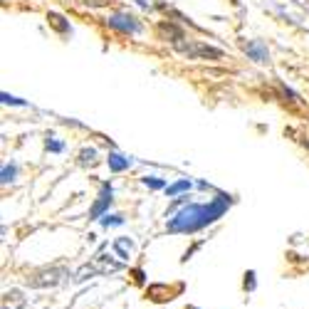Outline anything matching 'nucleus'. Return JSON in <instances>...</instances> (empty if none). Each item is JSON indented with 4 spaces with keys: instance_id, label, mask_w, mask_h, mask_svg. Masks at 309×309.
<instances>
[{
    "instance_id": "nucleus-4",
    "label": "nucleus",
    "mask_w": 309,
    "mask_h": 309,
    "mask_svg": "<svg viewBox=\"0 0 309 309\" xmlns=\"http://www.w3.org/2000/svg\"><path fill=\"white\" fill-rule=\"evenodd\" d=\"M106 25L119 30V32H126V35H136L141 32V22L134 18V15H126V13H117V15H109L106 18Z\"/></svg>"
},
{
    "instance_id": "nucleus-19",
    "label": "nucleus",
    "mask_w": 309,
    "mask_h": 309,
    "mask_svg": "<svg viewBox=\"0 0 309 309\" xmlns=\"http://www.w3.org/2000/svg\"><path fill=\"white\" fill-rule=\"evenodd\" d=\"M245 289H255V272L245 275Z\"/></svg>"
},
{
    "instance_id": "nucleus-10",
    "label": "nucleus",
    "mask_w": 309,
    "mask_h": 309,
    "mask_svg": "<svg viewBox=\"0 0 309 309\" xmlns=\"http://www.w3.org/2000/svg\"><path fill=\"white\" fill-rule=\"evenodd\" d=\"M47 22L57 30V32H62V35H69L72 32V27H69V22L60 15V13H47Z\"/></svg>"
},
{
    "instance_id": "nucleus-8",
    "label": "nucleus",
    "mask_w": 309,
    "mask_h": 309,
    "mask_svg": "<svg viewBox=\"0 0 309 309\" xmlns=\"http://www.w3.org/2000/svg\"><path fill=\"white\" fill-rule=\"evenodd\" d=\"M243 50H245V52H247V57H252L255 62H267V60H269L267 47H265L262 42H245V45H243Z\"/></svg>"
},
{
    "instance_id": "nucleus-5",
    "label": "nucleus",
    "mask_w": 309,
    "mask_h": 309,
    "mask_svg": "<svg viewBox=\"0 0 309 309\" xmlns=\"http://www.w3.org/2000/svg\"><path fill=\"white\" fill-rule=\"evenodd\" d=\"M67 272L62 267H55V269H45V272H37L32 280H27V285H32V287H47V285H57V282H62V277H64Z\"/></svg>"
},
{
    "instance_id": "nucleus-21",
    "label": "nucleus",
    "mask_w": 309,
    "mask_h": 309,
    "mask_svg": "<svg viewBox=\"0 0 309 309\" xmlns=\"http://www.w3.org/2000/svg\"><path fill=\"white\" fill-rule=\"evenodd\" d=\"M94 159V148H84L82 151V161H92Z\"/></svg>"
},
{
    "instance_id": "nucleus-14",
    "label": "nucleus",
    "mask_w": 309,
    "mask_h": 309,
    "mask_svg": "<svg viewBox=\"0 0 309 309\" xmlns=\"http://www.w3.org/2000/svg\"><path fill=\"white\" fill-rule=\"evenodd\" d=\"M114 247H117V250H119L122 260H126V257H129V255H126V250H131L134 245H131V240H126V238H124V240H117V245H114Z\"/></svg>"
},
{
    "instance_id": "nucleus-20",
    "label": "nucleus",
    "mask_w": 309,
    "mask_h": 309,
    "mask_svg": "<svg viewBox=\"0 0 309 309\" xmlns=\"http://www.w3.org/2000/svg\"><path fill=\"white\" fill-rule=\"evenodd\" d=\"M47 148L55 151V153H60V151L64 148V144H60V141H47Z\"/></svg>"
},
{
    "instance_id": "nucleus-15",
    "label": "nucleus",
    "mask_w": 309,
    "mask_h": 309,
    "mask_svg": "<svg viewBox=\"0 0 309 309\" xmlns=\"http://www.w3.org/2000/svg\"><path fill=\"white\" fill-rule=\"evenodd\" d=\"M144 185H148V188H164L166 183H164L161 178H156V176H146V178H144Z\"/></svg>"
},
{
    "instance_id": "nucleus-6",
    "label": "nucleus",
    "mask_w": 309,
    "mask_h": 309,
    "mask_svg": "<svg viewBox=\"0 0 309 309\" xmlns=\"http://www.w3.org/2000/svg\"><path fill=\"white\" fill-rule=\"evenodd\" d=\"M111 206V185H104L102 193H99V201L94 203V208L89 210V218H99L106 208Z\"/></svg>"
},
{
    "instance_id": "nucleus-1",
    "label": "nucleus",
    "mask_w": 309,
    "mask_h": 309,
    "mask_svg": "<svg viewBox=\"0 0 309 309\" xmlns=\"http://www.w3.org/2000/svg\"><path fill=\"white\" fill-rule=\"evenodd\" d=\"M230 208V196H225V193H218V196L206 203V206H196L190 203L185 208H181L171 220H168V230L171 233H196V230L215 223L218 218L225 215V210Z\"/></svg>"
},
{
    "instance_id": "nucleus-17",
    "label": "nucleus",
    "mask_w": 309,
    "mask_h": 309,
    "mask_svg": "<svg viewBox=\"0 0 309 309\" xmlns=\"http://www.w3.org/2000/svg\"><path fill=\"white\" fill-rule=\"evenodd\" d=\"M84 5H92V8H106V5H111L114 0H82Z\"/></svg>"
},
{
    "instance_id": "nucleus-11",
    "label": "nucleus",
    "mask_w": 309,
    "mask_h": 309,
    "mask_svg": "<svg viewBox=\"0 0 309 309\" xmlns=\"http://www.w3.org/2000/svg\"><path fill=\"white\" fill-rule=\"evenodd\" d=\"M20 307H25V297L18 289H13L3 297V309H20Z\"/></svg>"
},
{
    "instance_id": "nucleus-9",
    "label": "nucleus",
    "mask_w": 309,
    "mask_h": 309,
    "mask_svg": "<svg viewBox=\"0 0 309 309\" xmlns=\"http://www.w3.org/2000/svg\"><path fill=\"white\" fill-rule=\"evenodd\" d=\"M106 164H109V168H111V171H126L134 161H131V159H126V156H122V153H117V151H111L109 156H106Z\"/></svg>"
},
{
    "instance_id": "nucleus-18",
    "label": "nucleus",
    "mask_w": 309,
    "mask_h": 309,
    "mask_svg": "<svg viewBox=\"0 0 309 309\" xmlns=\"http://www.w3.org/2000/svg\"><path fill=\"white\" fill-rule=\"evenodd\" d=\"M3 102H5V104H18V106H25V102H22V99L10 97V94H3Z\"/></svg>"
},
{
    "instance_id": "nucleus-12",
    "label": "nucleus",
    "mask_w": 309,
    "mask_h": 309,
    "mask_svg": "<svg viewBox=\"0 0 309 309\" xmlns=\"http://www.w3.org/2000/svg\"><path fill=\"white\" fill-rule=\"evenodd\" d=\"M188 188H190V181H185V178H183V181H176L173 185H168V188H166V193H168V196H176V193L188 190Z\"/></svg>"
},
{
    "instance_id": "nucleus-13",
    "label": "nucleus",
    "mask_w": 309,
    "mask_h": 309,
    "mask_svg": "<svg viewBox=\"0 0 309 309\" xmlns=\"http://www.w3.org/2000/svg\"><path fill=\"white\" fill-rule=\"evenodd\" d=\"M15 173H18V166H15V164H5V166H3V183L15 181Z\"/></svg>"
},
{
    "instance_id": "nucleus-3",
    "label": "nucleus",
    "mask_w": 309,
    "mask_h": 309,
    "mask_svg": "<svg viewBox=\"0 0 309 309\" xmlns=\"http://www.w3.org/2000/svg\"><path fill=\"white\" fill-rule=\"evenodd\" d=\"M119 267H122V262H114V260H109L106 255H97V257H94V262H92V265H87V267L82 269V272L77 275V280H82L87 272H89V275H109V272H117Z\"/></svg>"
},
{
    "instance_id": "nucleus-7",
    "label": "nucleus",
    "mask_w": 309,
    "mask_h": 309,
    "mask_svg": "<svg viewBox=\"0 0 309 309\" xmlns=\"http://www.w3.org/2000/svg\"><path fill=\"white\" fill-rule=\"evenodd\" d=\"M159 37H161V40H166V42H168V37H173V45H178L183 40V30L176 27V25H171V22H161L159 25Z\"/></svg>"
},
{
    "instance_id": "nucleus-16",
    "label": "nucleus",
    "mask_w": 309,
    "mask_h": 309,
    "mask_svg": "<svg viewBox=\"0 0 309 309\" xmlns=\"http://www.w3.org/2000/svg\"><path fill=\"white\" fill-rule=\"evenodd\" d=\"M122 223H124L122 215H106V218H102V225H122Z\"/></svg>"
},
{
    "instance_id": "nucleus-2",
    "label": "nucleus",
    "mask_w": 309,
    "mask_h": 309,
    "mask_svg": "<svg viewBox=\"0 0 309 309\" xmlns=\"http://www.w3.org/2000/svg\"><path fill=\"white\" fill-rule=\"evenodd\" d=\"M183 57H188V60H223V50H218V47H210V45H206V42H178V45H173Z\"/></svg>"
}]
</instances>
